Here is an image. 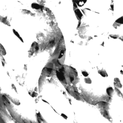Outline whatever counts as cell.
I'll return each mask as SVG.
<instances>
[{"label": "cell", "mask_w": 123, "mask_h": 123, "mask_svg": "<svg viewBox=\"0 0 123 123\" xmlns=\"http://www.w3.org/2000/svg\"><path fill=\"white\" fill-rule=\"evenodd\" d=\"M64 54V50H62L61 51V53H60V55L59 56V59H60L61 57H62L63 56V55Z\"/></svg>", "instance_id": "9c48e42d"}, {"label": "cell", "mask_w": 123, "mask_h": 123, "mask_svg": "<svg viewBox=\"0 0 123 123\" xmlns=\"http://www.w3.org/2000/svg\"><path fill=\"white\" fill-rule=\"evenodd\" d=\"M85 81L86 82L88 83H91V80L89 78H86L85 79Z\"/></svg>", "instance_id": "30bf717a"}, {"label": "cell", "mask_w": 123, "mask_h": 123, "mask_svg": "<svg viewBox=\"0 0 123 123\" xmlns=\"http://www.w3.org/2000/svg\"><path fill=\"white\" fill-rule=\"evenodd\" d=\"M73 6H74V7H75V8L77 7V4L75 3H74V4H73Z\"/></svg>", "instance_id": "4fadbf2b"}, {"label": "cell", "mask_w": 123, "mask_h": 123, "mask_svg": "<svg viewBox=\"0 0 123 123\" xmlns=\"http://www.w3.org/2000/svg\"><path fill=\"white\" fill-rule=\"evenodd\" d=\"M31 6H32L33 8L36 9V10L39 9L40 8V6L38 5V4H36V3H33Z\"/></svg>", "instance_id": "277c9868"}, {"label": "cell", "mask_w": 123, "mask_h": 123, "mask_svg": "<svg viewBox=\"0 0 123 123\" xmlns=\"http://www.w3.org/2000/svg\"><path fill=\"white\" fill-rule=\"evenodd\" d=\"M99 73H100V74L103 76V77H107L108 76V75H107V73L105 70H100L98 71Z\"/></svg>", "instance_id": "3957f363"}, {"label": "cell", "mask_w": 123, "mask_h": 123, "mask_svg": "<svg viewBox=\"0 0 123 123\" xmlns=\"http://www.w3.org/2000/svg\"><path fill=\"white\" fill-rule=\"evenodd\" d=\"M56 74L57 77L58 78L59 80H62V81L64 80V74H63V73L60 72H58V71H56Z\"/></svg>", "instance_id": "6da1fadb"}, {"label": "cell", "mask_w": 123, "mask_h": 123, "mask_svg": "<svg viewBox=\"0 0 123 123\" xmlns=\"http://www.w3.org/2000/svg\"><path fill=\"white\" fill-rule=\"evenodd\" d=\"M77 2H78V3H77V4L79 6H80V7L82 6H83V5H84V3H85L84 2H82V1H77Z\"/></svg>", "instance_id": "52a82bcc"}, {"label": "cell", "mask_w": 123, "mask_h": 123, "mask_svg": "<svg viewBox=\"0 0 123 123\" xmlns=\"http://www.w3.org/2000/svg\"><path fill=\"white\" fill-rule=\"evenodd\" d=\"M82 74L83 75V76L86 77H87L88 75V73H87V72H86V71H83L82 72Z\"/></svg>", "instance_id": "ba28073f"}, {"label": "cell", "mask_w": 123, "mask_h": 123, "mask_svg": "<svg viewBox=\"0 0 123 123\" xmlns=\"http://www.w3.org/2000/svg\"><path fill=\"white\" fill-rule=\"evenodd\" d=\"M75 14L77 15V17L80 19H81L83 16L82 14L80 12V11L79 9H77L75 11Z\"/></svg>", "instance_id": "7a4b0ae2"}, {"label": "cell", "mask_w": 123, "mask_h": 123, "mask_svg": "<svg viewBox=\"0 0 123 123\" xmlns=\"http://www.w3.org/2000/svg\"><path fill=\"white\" fill-rule=\"evenodd\" d=\"M116 22L120 24H123V16L117 19Z\"/></svg>", "instance_id": "5b68a950"}, {"label": "cell", "mask_w": 123, "mask_h": 123, "mask_svg": "<svg viewBox=\"0 0 123 123\" xmlns=\"http://www.w3.org/2000/svg\"><path fill=\"white\" fill-rule=\"evenodd\" d=\"M47 71L49 72H51L52 71V68H47Z\"/></svg>", "instance_id": "8fae6325"}, {"label": "cell", "mask_w": 123, "mask_h": 123, "mask_svg": "<svg viewBox=\"0 0 123 123\" xmlns=\"http://www.w3.org/2000/svg\"><path fill=\"white\" fill-rule=\"evenodd\" d=\"M13 33H14V34H15L16 36H17V37H18V38H19L21 40V41L22 42H23V39H22V38H21L20 37V35H19V34H18V32H17V31H16L15 30H14V29H13Z\"/></svg>", "instance_id": "8992f818"}, {"label": "cell", "mask_w": 123, "mask_h": 123, "mask_svg": "<svg viewBox=\"0 0 123 123\" xmlns=\"http://www.w3.org/2000/svg\"><path fill=\"white\" fill-rule=\"evenodd\" d=\"M70 80L71 82H72L74 80V78L72 77H70Z\"/></svg>", "instance_id": "7c38bea8"}]
</instances>
